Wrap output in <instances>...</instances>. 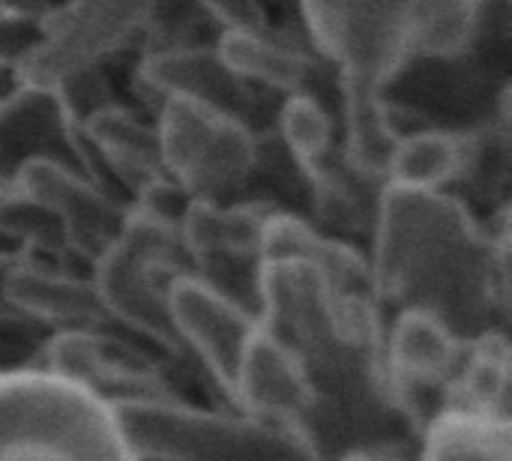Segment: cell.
<instances>
[{"label": "cell", "mask_w": 512, "mask_h": 461, "mask_svg": "<svg viewBox=\"0 0 512 461\" xmlns=\"http://www.w3.org/2000/svg\"><path fill=\"white\" fill-rule=\"evenodd\" d=\"M0 450L27 456H114L123 444L84 393L21 381L0 387Z\"/></svg>", "instance_id": "6da1fadb"}, {"label": "cell", "mask_w": 512, "mask_h": 461, "mask_svg": "<svg viewBox=\"0 0 512 461\" xmlns=\"http://www.w3.org/2000/svg\"><path fill=\"white\" fill-rule=\"evenodd\" d=\"M126 447L147 456H204V459H267L291 456L294 444L258 426L174 414L159 408H123L120 429Z\"/></svg>", "instance_id": "7a4b0ae2"}]
</instances>
